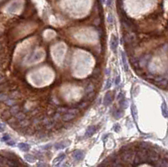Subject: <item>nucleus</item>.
Listing matches in <instances>:
<instances>
[{"label": "nucleus", "instance_id": "f257e3e1", "mask_svg": "<svg viewBox=\"0 0 168 167\" xmlns=\"http://www.w3.org/2000/svg\"><path fill=\"white\" fill-rule=\"evenodd\" d=\"M121 22H122L124 25H125L127 28H130V29H133L135 30V24L132 21L129 19L127 17V15L124 13V12L122 13V15H121Z\"/></svg>", "mask_w": 168, "mask_h": 167}, {"label": "nucleus", "instance_id": "f03ea898", "mask_svg": "<svg viewBox=\"0 0 168 167\" xmlns=\"http://www.w3.org/2000/svg\"><path fill=\"white\" fill-rule=\"evenodd\" d=\"M118 45H119V41H118V38L114 34L112 35L111 40H110V48H111L112 51L113 53H116Z\"/></svg>", "mask_w": 168, "mask_h": 167}, {"label": "nucleus", "instance_id": "7ed1b4c3", "mask_svg": "<svg viewBox=\"0 0 168 167\" xmlns=\"http://www.w3.org/2000/svg\"><path fill=\"white\" fill-rule=\"evenodd\" d=\"M113 99V95H111L110 92H108V93L105 95L104 99H103V104H104L105 106H109L112 103Z\"/></svg>", "mask_w": 168, "mask_h": 167}, {"label": "nucleus", "instance_id": "20e7f679", "mask_svg": "<svg viewBox=\"0 0 168 167\" xmlns=\"http://www.w3.org/2000/svg\"><path fill=\"white\" fill-rule=\"evenodd\" d=\"M121 59H122V62H123V66L125 72H128L129 69V66H128V61H127V57L125 55V53L124 51H121Z\"/></svg>", "mask_w": 168, "mask_h": 167}, {"label": "nucleus", "instance_id": "39448f33", "mask_svg": "<svg viewBox=\"0 0 168 167\" xmlns=\"http://www.w3.org/2000/svg\"><path fill=\"white\" fill-rule=\"evenodd\" d=\"M95 132H96V127L94 125H91L87 129V131H86V133H85V135H86V137H91L92 135H93V134Z\"/></svg>", "mask_w": 168, "mask_h": 167}, {"label": "nucleus", "instance_id": "423d86ee", "mask_svg": "<svg viewBox=\"0 0 168 167\" xmlns=\"http://www.w3.org/2000/svg\"><path fill=\"white\" fill-rule=\"evenodd\" d=\"M69 141H62V142H59V143H56L55 144V148L56 150H61V149H64L66 146L69 145Z\"/></svg>", "mask_w": 168, "mask_h": 167}, {"label": "nucleus", "instance_id": "0eeeda50", "mask_svg": "<svg viewBox=\"0 0 168 167\" xmlns=\"http://www.w3.org/2000/svg\"><path fill=\"white\" fill-rule=\"evenodd\" d=\"M73 157L77 159V161H80L84 157V153L81 150H76L73 152Z\"/></svg>", "mask_w": 168, "mask_h": 167}, {"label": "nucleus", "instance_id": "6e6552de", "mask_svg": "<svg viewBox=\"0 0 168 167\" xmlns=\"http://www.w3.org/2000/svg\"><path fill=\"white\" fill-rule=\"evenodd\" d=\"M131 112H132V114H133V118L135 119V122H137V119H138V112H137V108L135 107V104H132L131 105Z\"/></svg>", "mask_w": 168, "mask_h": 167}, {"label": "nucleus", "instance_id": "1a4fd4ad", "mask_svg": "<svg viewBox=\"0 0 168 167\" xmlns=\"http://www.w3.org/2000/svg\"><path fill=\"white\" fill-rule=\"evenodd\" d=\"M123 115H124V113L121 109H116L115 112L113 113V117L116 119H119L120 118H122Z\"/></svg>", "mask_w": 168, "mask_h": 167}, {"label": "nucleus", "instance_id": "9d476101", "mask_svg": "<svg viewBox=\"0 0 168 167\" xmlns=\"http://www.w3.org/2000/svg\"><path fill=\"white\" fill-rule=\"evenodd\" d=\"M14 117H15V119L18 120V121H22V120H24V119H25V115L23 113H21V112H19L18 113H16L15 115H14Z\"/></svg>", "mask_w": 168, "mask_h": 167}, {"label": "nucleus", "instance_id": "9b49d317", "mask_svg": "<svg viewBox=\"0 0 168 167\" xmlns=\"http://www.w3.org/2000/svg\"><path fill=\"white\" fill-rule=\"evenodd\" d=\"M18 146H19V148L23 151H28L30 150V145H28L27 144H24V143H20L19 144Z\"/></svg>", "mask_w": 168, "mask_h": 167}, {"label": "nucleus", "instance_id": "f8f14e48", "mask_svg": "<svg viewBox=\"0 0 168 167\" xmlns=\"http://www.w3.org/2000/svg\"><path fill=\"white\" fill-rule=\"evenodd\" d=\"M162 115L165 117V118H166V117H167V107H166V102H163V103H162Z\"/></svg>", "mask_w": 168, "mask_h": 167}, {"label": "nucleus", "instance_id": "ddd939ff", "mask_svg": "<svg viewBox=\"0 0 168 167\" xmlns=\"http://www.w3.org/2000/svg\"><path fill=\"white\" fill-rule=\"evenodd\" d=\"M19 112H20L19 106H14V107H12V108L10 109V113H11L13 115H15L16 113H18Z\"/></svg>", "mask_w": 168, "mask_h": 167}, {"label": "nucleus", "instance_id": "4468645a", "mask_svg": "<svg viewBox=\"0 0 168 167\" xmlns=\"http://www.w3.org/2000/svg\"><path fill=\"white\" fill-rule=\"evenodd\" d=\"M107 20H108V23L110 24V25H112L114 22V18H113V15L112 13H109L108 15V18H107Z\"/></svg>", "mask_w": 168, "mask_h": 167}, {"label": "nucleus", "instance_id": "2eb2a0df", "mask_svg": "<svg viewBox=\"0 0 168 167\" xmlns=\"http://www.w3.org/2000/svg\"><path fill=\"white\" fill-rule=\"evenodd\" d=\"M9 98L7 95L2 93V92H0V102H6L7 100H9Z\"/></svg>", "mask_w": 168, "mask_h": 167}, {"label": "nucleus", "instance_id": "dca6fc26", "mask_svg": "<svg viewBox=\"0 0 168 167\" xmlns=\"http://www.w3.org/2000/svg\"><path fill=\"white\" fill-rule=\"evenodd\" d=\"M110 87H111V80L109 79L108 81H107V82H106L104 89H109V88H110Z\"/></svg>", "mask_w": 168, "mask_h": 167}, {"label": "nucleus", "instance_id": "f3484780", "mask_svg": "<svg viewBox=\"0 0 168 167\" xmlns=\"http://www.w3.org/2000/svg\"><path fill=\"white\" fill-rule=\"evenodd\" d=\"M113 130L115 131V132H119V131H120L119 124H115V125L113 126Z\"/></svg>", "mask_w": 168, "mask_h": 167}, {"label": "nucleus", "instance_id": "a211bd4d", "mask_svg": "<svg viewBox=\"0 0 168 167\" xmlns=\"http://www.w3.org/2000/svg\"><path fill=\"white\" fill-rule=\"evenodd\" d=\"M6 85H4V84H1L0 83V92H3V91H5L6 90Z\"/></svg>", "mask_w": 168, "mask_h": 167}, {"label": "nucleus", "instance_id": "6ab92c4d", "mask_svg": "<svg viewBox=\"0 0 168 167\" xmlns=\"http://www.w3.org/2000/svg\"><path fill=\"white\" fill-rule=\"evenodd\" d=\"M2 140L7 142V141H8V140H10V136L9 135V134H5V135L3 137V138H2Z\"/></svg>", "mask_w": 168, "mask_h": 167}, {"label": "nucleus", "instance_id": "aec40b11", "mask_svg": "<svg viewBox=\"0 0 168 167\" xmlns=\"http://www.w3.org/2000/svg\"><path fill=\"white\" fill-rule=\"evenodd\" d=\"M5 130V125L3 123H0V132H3Z\"/></svg>", "mask_w": 168, "mask_h": 167}, {"label": "nucleus", "instance_id": "412c9836", "mask_svg": "<svg viewBox=\"0 0 168 167\" xmlns=\"http://www.w3.org/2000/svg\"><path fill=\"white\" fill-rule=\"evenodd\" d=\"M112 3H113V0H107V5L109 8H111L112 7Z\"/></svg>", "mask_w": 168, "mask_h": 167}, {"label": "nucleus", "instance_id": "4be33fe9", "mask_svg": "<svg viewBox=\"0 0 168 167\" xmlns=\"http://www.w3.org/2000/svg\"><path fill=\"white\" fill-rule=\"evenodd\" d=\"M25 158H26L27 159H30V161H33L34 159H35L33 157H32L31 155H25Z\"/></svg>", "mask_w": 168, "mask_h": 167}, {"label": "nucleus", "instance_id": "5701e85b", "mask_svg": "<svg viewBox=\"0 0 168 167\" xmlns=\"http://www.w3.org/2000/svg\"><path fill=\"white\" fill-rule=\"evenodd\" d=\"M119 82H120V77H119V76H117L116 80H115V84H116V85H119Z\"/></svg>", "mask_w": 168, "mask_h": 167}, {"label": "nucleus", "instance_id": "b1692460", "mask_svg": "<svg viewBox=\"0 0 168 167\" xmlns=\"http://www.w3.org/2000/svg\"><path fill=\"white\" fill-rule=\"evenodd\" d=\"M3 81H4V78H3V76H0V83L3 82Z\"/></svg>", "mask_w": 168, "mask_h": 167}, {"label": "nucleus", "instance_id": "393cba45", "mask_svg": "<svg viewBox=\"0 0 168 167\" xmlns=\"http://www.w3.org/2000/svg\"><path fill=\"white\" fill-rule=\"evenodd\" d=\"M1 48H2V46H1V44H0V51H1Z\"/></svg>", "mask_w": 168, "mask_h": 167}]
</instances>
